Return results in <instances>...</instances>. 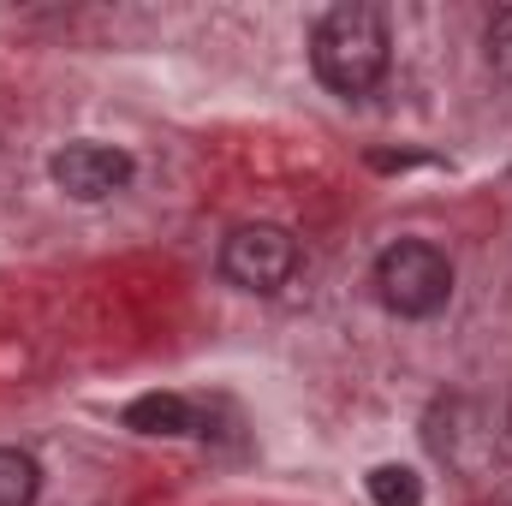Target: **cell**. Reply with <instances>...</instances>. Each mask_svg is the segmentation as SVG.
I'll use <instances>...</instances> for the list:
<instances>
[{"instance_id":"obj_1","label":"cell","mask_w":512,"mask_h":506,"mask_svg":"<svg viewBox=\"0 0 512 506\" xmlns=\"http://www.w3.org/2000/svg\"><path fill=\"white\" fill-rule=\"evenodd\" d=\"M387 60H393V36H387L382 6H370V0H340L310 30V66L346 102L352 96H370L382 84Z\"/></svg>"},{"instance_id":"obj_2","label":"cell","mask_w":512,"mask_h":506,"mask_svg":"<svg viewBox=\"0 0 512 506\" xmlns=\"http://www.w3.org/2000/svg\"><path fill=\"white\" fill-rule=\"evenodd\" d=\"M376 298L393 316H405V322L441 316L447 298H453V262H447V251L429 245V239H393L376 256Z\"/></svg>"},{"instance_id":"obj_3","label":"cell","mask_w":512,"mask_h":506,"mask_svg":"<svg viewBox=\"0 0 512 506\" xmlns=\"http://www.w3.org/2000/svg\"><path fill=\"white\" fill-rule=\"evenodd\" d=\"M221 274H227V286L268 298L298 274V239L274 221H245L221 239Z\"/></svg>"},{"instance_id":"obj_4","label":"cell","mask_w":512,"mask_h":506,"mask_svg":"<svg viewBox=\"0 0 512 506\" xmlns=\"http://www.w3.org/2000/svg\"><path fill=\"white\" fill-rule=\"evenodd\" d=\"M131 173H137V161H131L120 143H66V149H54V161H48V179H54L72 203H102V197L126 191Z\"/></svg>"},{"instance_id":"obj_5","label":"cell","mask_w":512,"mask_h":506,"mask_svg":"<svg viewBox=\"0 0 512 506\" xmlns=\"http://www.w3.org/2000/svg\"><path fill=\"white\" fill-rule=\"evenodd\" d=\"M126 429H137V435H191L197 411L179 393H143V399L126 405Z\"/></svg>"},{"instance_id":"obj_6","label":"cell","mask_w":512,"mask_h":506,"mask_svg":"<svg viewBox=\"0 0 512 506\" xmlns=\"http://www.w3.org/2000/svg\"><path fill=\"white\" fill-rule=\"evenodd\" d=\"M42 495V465L24 447H0V506H36Z\"/></svg>"},{"instance_id":"obj_7","label":"cell","mask_w":512,"mask_h":506,"mask_svg":"<svg viewBox=\"0 0 512 506\" xmlns=\"http://www.w3.org/2000/svg\"><path fill=\"white\" fill-rule=\"evenodd\" d=\"M370 501L376 506H423V477L405 465H376L370 471Z\"/></svg>"},{"instance_id":"obj_8","label":"cell","mask_w":512,"mask_h":506,"mask_svg":"<svg viewBox=\"0 0 512 506\" xmlns=\"http://www.w3.org/2000/svg\"><path fill=\"white\" fill-rule=\"evenodd\" d=\"M483 48H489V66H495V72L512 84V6H501V12L489 18V36H483Z\"/></svg>"}]
</instances>
